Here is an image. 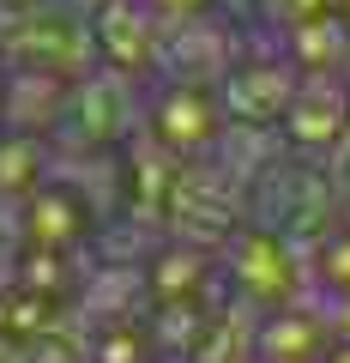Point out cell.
Listing matches in <instances>:
<instances>
[{
    "label": "cell",
    "mask_w": 350,
    "mask_h": 363,
    "mask_svg": "<svg viewBox=\"0 0 350 363\" xmlns=\"http://www.w3.org/2000/svg\"><path fill=\"white\" fill-rule=\"evenodd\" d=\"M223 267V297L247 309H278V303L308 291V236H290L284 224H235L230 242L218 248Z\"/></svg>",
    "instance_id": "cell-1"
},
{
    "label": "cell",
    "mask_w": 350,
    "mask_h": 363,
    "mask_svg": "<svg viewBox=\"0 0 350 363\" xmlns=\"http://www.w3.org/2000/svg\"><path fill=\"white\" fill-rule=\"evenodd\" d=\"M145 104L151 91L145 79L115 73V67H97V73L73 79V97H66V116H61V157H103V152H127L133 140L145 133Z\"/></svg>",
    "instance_id": "cell-2"
},
{
    "label": "cell",
    "mask_w": 350,
    "mask_h": 363,
    "mask_svg": "<svg viewBox=\"0 0 350 363\" xmlns=\"http://www.w3.org/2000/svg\"><path fill=\"white\" fill-rule=\"evenodd\" d=\"M0 49H6V67H30V73H54V79H85L103 67L85 0H42L30 13L6 18Z\"/></svg>",
    "instance_id": "cell-3"
},
{
    "label": "cell",
    "mask_w": 350,
    "mask_h": 363,
    "mask_svg": "<svg viewBox=\"0 0 350 363\" xmlns=\"http://www.w3.org/2000/svg\"><path fill=\"white\" fill-rule=\"evenodd\" d=\"M230 109H223L218 85H182V79H157L151 104H145V133L169 145L175 157H211L230 133Z\"/></svg>",
    "instance_id": "cell-4"
},
{
    "label": "cell",
    "mask_w": 350,
    "mask_h": 363,
    "mask_svg": "<svg viewBox=\"0 0 350 363\" xmlns=\"http://www.w3.org/2000/svg\"><path fill=\"white\" fill-rule=\"evenodd\" d=\"M296 91H302V67L284 49H242V61L223 73L218 97H223L235 128L266 133V128L284 121V109L296 104Z\"/></svg>",
    "instance_id": "cell-5"
},
{
    "label": "cell",
    "mask_w": 350,
    "mask_h": 363,
    "mask_svg": "<svg viewBox=\"0 0 350 363\" xmlns=\"http://www.w3.org/2000/svg\"><path fill=\"white\" fill-rule=\"evenodd\" d=\"M278 128H284L290 152L302 164H326V152L350 145V79L344 73H302V91Z\"/></svg>",
    "instance_id": "cell-6"
},
{
    "label": "cell",
    "mask_w": 350,
    "mask_h": 363,
    "mask_svg": "<svg viewBox=\"0 0 350 363\" xmlns=\"http://www.w3.org/2000/svg\"><path fill=\"white\" fill-rule=\"evenodd\" d=\"M91 30H97V55L115 73H133L151 85L157 67H163V18L145 6V0H97L91 6Z\"/></svg>",
    "instance_id": "cell-7"
},
{
    "label": "cell",
    "mask_w": 350,
    "mask_h": 363,
    "mask_svg": "<svg viewBox=\"0 0 350 363\" xmlns=\"http://www.w3.org/2000/svg\"><path fill=\"white\" fill-rule=\"evenodd\" d=\"M332 345H338L332 309H326V297H314V291L266 309L259 327H254V363H326Z\"/></svg>",
    "instance_id": "cell-8"
},
{
    "label": "cell",
    "mask_w": 350,
    "mask_h": 363,
    "mask_svg": "<svg viewBox=\"0 0 350 363\" xmlns=\"http://www.w3.org/2000/svg\"><path fill=\"white\" fill-rule=\"evenodd\" d=\"M18 212H25V248H91L97 236V212L54 169L18 200Z\"/></svg>",
    "instance_id": "cell-9"
},
{
    "label": "cell",
    "mask_w": 350,
    "mask_h": 363,
    "mask_svg": "<svg viewBox=\"0 0 350 363\" xmlns=\"http://www.w3.org/2000/svg\"><path fill=\"white\" fill-rule=\"evenodd\" d=\"M308 291L326 303H350V224H326L308 236Z\"/></svg>",
    "instance_id": "cell-10"
},
{
    "label": "cell",
    "mask_w": 350,
    "mask_h": 363,
    "mask_svg": "<svg viewBox=\"0 0 350 363\" xmlns=\"http://www.w3.org/2000/svg\"><path fill=\"white\" fill-rule=\"evenodd\" d=\"M18 255H25V212H18V194L0 188V285L18 272Z\"/></svg>",
    "instance_id": "cell-11"
},
{
    "label": "cell",
    "mask_w": 350,
    "mask_h": 363,
    "mask_svg": "<svg viewBox=\"0 0 350 363\" xmlns=\"http://www.w3.org/2000/svg\"><path fill=\"white\" fill-rule=\"evenodd\" d=\"M259 13H266V25H278V30H296V25H308V18L338 13V0H259Z\"/></svg>",
    "instance_id": "cell-12"
},
{
    "label": "cell",
    "mask_w": 350,
    "mask_h": 363,
    "mask_svg": "<svg viewBox=\"0 0 350 363\" xmlns=\"http://www.w3.org/2000/svg\"><path fill=\"white\" fill-rule=\"evenodd\" d=\"M163 25H182V18H199V13H218V0H145Z\"/></svg>",
    "instance_id": "cell-13"
},
{
    "label": "cell",
    "mask_w": 350,
    "mask_h": 363,
    "mask_svg": "<svg viewBox=\"0 0 350 363\" xmlns=\"http://www.w3.org/2000/svg\"><path fill=\"white\" fill-rule=\"evenodd\" d=\"M30 6H42V0H0V25H6V18H18V13H30Z\"/></svg>",
    "instance_id": "cell-14"
},
{
    "label": "cell",
    "mask_w": 350,
    "mask_h": 363,
    "mask_svg": "<svg viewBox=\"0 0 350 363\" xmlns=\"http://www.w3.org/2000/svg\"><path fill=\"white\" fill-rule=\"evenodd\" d=\"M326 363H350V339H338V345L326 351Z\"/></svg>",
    "instance_id": "cell-15"
},
{
    "label": "cell",
    "mask_w": 350,
    "mask_h": 363,
    "mask_svg": "<svg viewBox=\"0 0 350 363\" xmlns=\"http://www.w3.org/2000/svg\"><path fill=\"white\" fill-rule=\"evenodd\" d=\"M85 6H97V0H85Z\"/></svg>",
    "instance_id": "cell-16"
},
{
    "label": "cell",
    "mask_w": 350,
    "mask_h": 363,
    "mask_svg": "<svg viewBox=\"0 0 350 363\" xmlns=\"http://www.w3.org/2000/svg\"><path fill=\"white\" fill-rule=\"evenodd\" d=\"M344 79H350V67H344Z\"/></svg>",
    "instance_id": "cell-17"
}]
</instances>
